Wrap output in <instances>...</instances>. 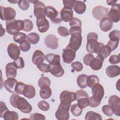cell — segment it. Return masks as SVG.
<instances>
[{"label": "cell", "instance_id": "18", "mask_svg": "<svg viewBox=\"0 0 120 120\" xmlns=\"http://www.w3.org/2000/svg\"><path fill=\"white\" fill-rule=\"evenodd\" d=\"M45 60V56L44 53L40 50H36L33 54L32 61L36 65H38L43 63Z\"/></svg>", "mask_w": 120, "mask_h": 120}, {"label": "cell", "instance_id": "55", "mask_svg": "<svg viewBox=\"0 0 120 120\" xmlns=\"http://www.w3.org/2000/svg\"><path fill=\"white\" fill-rule=\"evenodd\" d=\"M58 32L62 37H67L69 35L68 29L63 26H60L58 28Z\"/></svg>", "mask_w": 120, "mask_h": 120}, {"label": "cell", "instance_id": "32", "mask_svg": "<svg viewBox=\"0 0 120 120\" xmlns=\"http://www.w3.org/2000/svg\"><path fill=\"white\" fill-rule=\"evenodd\" d=\"M3 118L5 120H17L18 119V115L16 112L10 111L8 110L4 113Z\"/></svg>", "mask_w": 120, "mask_h": 120}, {"label": "cell", "instance_id": "51", "mask_svg": "<svg viewBox=\"0 0 120 120\" xmlns=\"http://www.w3.org/2000/svg\"><path fill=\"white\" fill-rule=\"evenodd\" d=\"M89 104V105L91 107H96L99 106L101 102L98 101L97 99H96L93 96L90 97L88 98Z\"/></svg>", "mask_w": 120, "mask_h": 120}, {"label": "cell", "instance_id": "14", "mask_svg": "<svg viewBox=\"0 0 120 120\" xmlns=\"http://www.w3.org/2000/svg\"><path fill=\"white\" fill-rule=\"evenodd\" d=\"M104 93V89L101 84L97 83L92 87V96L98 101H101Z\"/></svg>", "mask_w": 120, "mask_h": 120}, {"label": "cell", "instance_id": "54", "mask_svg": "<svg viewBox=\"0 0 120 120\" xmlns=\"http://www.w3.org/2000/svg\"><path fill=\"white\" fill-rule=\"evenodd\" d=\"M71 67L77 72L81 71L83 68L82 64L79 61H75L71 64Z\"/></svg>", "mask_w": 120, "mask_h": 120}, {"label": "cell", "instance_id": "5", "mask_svg": "<svg viewBox=\"0 0 120 120\" xmlns=\"http://www.w3.org/2000/svg\"><path fill=\"white\" fill-rule=\"evenodd\" d=\"M71 105L60 103L55 112V117L58 120H68L69 118V110Z\"/></svg>", "mask_w": 120, "mask_h": 120}, {"label": "cell", "instance_id": "49", "mask_svg": "<svg viewBox=\"0 0 120 120\" xmlns=\"http://www.w3.org/2000/svg\"><path fill=\"white\" fill-rule=\"evenodd\" d=\"M13 62L17 68H22L24 67V62L22 58L21 57H19L18 58L14 60Z\"/></svg>", "mask_w": 120, "mask_h": 120}, {"label": "cell", "instance_id": "38", "mask_svg": "<svg viewBox=\"0 0 120 120\" xmlns=\"http://www.w3.org/2000/svg\"><path fill=\"white\" fill-rule=\"evenodd\" d=\"M38 85L40 88L43 86H50L51 85V81L50 79L46 76L40 77L38 81Z\"/></svg>", "mask_w": 120, "mask_h": 120}, {"label": "cell", "instance_id": "2", "mask_svg": "<svg viewBox=\"0 0 120 120\" xmlns=\"http://www.w3.org/2000/svg\"><path fill=\"white\" fill-rule=\"evenodd\" d=\"M69 34L71 35V38L68 46L76 52L80 48L82 44L81 28L72 27L69 30Z\"/></svg>", "mask_w": 120, "mask_h": 120}, {"label": "cell", "instance_id": "11", "mask_svg": "<svg viewBox=\"0 0 120 120\" xmlns=\"http://www.w3.org/2000/svg\"><path fill=\"white\" fill-rule=\"evenodd\" d=\"M108 10V8L103 6H96L92 10V15L95 19L101 20L107 15Z\"/></svg>", "mask_w": 120, "mask_h": 120}, {"label": "cell", "instance_id": "39", "mask_svg": "<svg viewBox=\"0 0 120 120\" xmlns=\"http://www.w3.org/2000/svg\"><path fill=\"white\" fill-rule=\"evenodd\" d=\"M110 40L119 41L120 38V31L119 30H114L111 31L109 34Z\"/></svg>", "mask_w": 120, "mask_h": 120}, {"label": "cell", "instance_id": "34", "mask_svg": "<svg viewBox=\"0 0 120 120\" xmlns=\"http://www.w3.org/2000/svg\"><path fill=\"white\" fill-rule=\"evenodd\" d=\"M99 79L98 76L95 75H90L88 76L87 79V86L89 88H92L95 84L99 83Z\"/></svg>", "mask_w": 120, "mask_h": 120}, {"label": "cell", "instance_id": "3", "mask_svg": "<svg viewBox=\"0 0 120 120\" xmlns=\"http://www.w3.org/2000/svg\"><path fill=\"white\" fill-rule=\"evenodd\" d=\"M98 39V35L95 32H90L87 35L86 47L87 51L90 53H96L99 45Z\"/></svg>", "mask_w": 120, "mask_h": 120}, {"label": "cell", "instance_id": "20", "mask_svg": "<svg viewBox=\"0 0 120 120\" xmlns=\"http://www.w3.org/2000/svg\"><path fill=\"white\" fill-rule=\"evenodd\" d=\"M113 26V22L108 17H104L100 20L99 27L101 30L104 32H107L111 30Z\"/></svg>", "mask_w": 120, "mask_h": 120}, {"label": "cell", "instance_id": "6", "mask_svg": "<svg viewBox=\"0 0 120 120\" xmlns=\"http://www.w3.org/2000/svg\"><path fill=\"white\" fill-rule=\"evenodd\" d=\"M45 15L54 23L59 24L61 22L62 20L59 16L58 11L52 6H47L45 9Z\"/></svg>", "mask_w": 120, "mask_h": 120}, {"label": "cell", "instance_id": "4", "mask_svg": "<svg viewBox=\"0 0 120 120\" xmlns=\"http://www.w3.org/2000/svg\"><path fill=\"white\" fill-rule=\"evenodd\" d=\"M6 25L7 32L10 35H15L19 32V31L23 30L24 22L22 20L14 19L10 21H6Z\"/></svg>", "mask_w": 120, "mask_h": 120}, {"label": "cell", "instance_id": "57", "mask_svg": "<svg viewBox=\"0 0 120 120\" xmlns=\"http://www.w3.org/2000/svg\"><path fill=\"white\" fill-rule=\"evenodd\" d=\"M94 58V57L92 54L91 53L87 54L83 57V62L85 65L87 66H90L91 60Z\"/></svg>", "mask_w": 120, "mask_h": 120}, {"label": "cell", "instance_id": "35", "mask_svg": "<svg viewBox=\"0 0 120 120\" xmlns=\"http://www.w3.org/2000/svg\"><path fill=\"white\" fill-rule=\"evenodd\" d=\"M27 39L28 41L32 44H37L39 41L40 37L38 34L35 32H31L27 36Z\"/></svg>", "mask_w": 120, "mask_h": 120}, {"label": "cell", "instance_id": "33", "mask_svg": "<svg viewBox=\"0 0 120 120\" xmlns=\"http://www.w3.org/2000/svg\"><path fill=\"white\" fill-rule=\"evenodd\" d=\"M85 119L86 120H102V118L100 114L96 113L93 111H90L88 112L85 116Z\"/></svg>", "mask_w": 120, "mask_h": 120}, {"label": "cell", "instance_id": "61", "mask_svg": "<svg viewBox=\"0 0 120 120\" xmlns=\"http://www.w3.org/2000/svg\"><path fill=\"white\" fill-rule=\"evenodd\" d=\"M9 2H11V3H12L13 4H15V3H17V2H18L19 1H15V0H13V1H8Z\"/></svg>", "mask_w": 120, "mask_h": 120}, {"label": "cell", "instance_id": "48", "mask_svg": "<svg viewBox=\"0 0 120 120\" xmlns=\"http://www.w3.org/2000/svg\"><path fill=\"white\" fill-rule=\"evenodd\" d=\"M31 45L30 43L27 40H25L23 42L20 44V48L22 52H27L30 48Z\"/></svg>", "mask_w": 120, "mask_h": 120}, {"label": "cell", "instance_id": "43", "mask_svg": "<svg viewBox=\"0 0 120 120\" xmlns=\"http://www.w3.org/2000/svg\"><path fill=\"white\" fill-rule=\"evenodd\" d=\"M102 111L107 116L111 117L113 115V111L110 105H105L102 107Z\"/></svg>", "mask_w": 120, "mask_h": 120}, {"label": "cell", "instance_id": "8", "mask_svg": "<svg viewBox=\"0 0 120 120\" xmlns=\"http://www.w3.org/2000/svg\"><path fill=\"white\" fill-rule=\"evenodd\" d=\"M120 5L119 3L115 4L112 6L110 10L107 13L108 18L112 22H117L120 19Z\"/></svg>", "mask_w": 120, "mask_h": 120}, {"label": "cell", "instance_id": "15", "mask_svg": "<svg viewBox=\"0 0 120 120\" xmlns=\"http://www.w3.org/2000/svg\"><path fill=\"white\" fill-rule=\"evenodd\" d=\"M58 39L53 34L47 35L45 39V44L47 47L56 50L58 47Z\"/></svg>", "mask_w": 120, "mask_h": 120}, {"label": "cell", "instance_id": "7", "mask_svg": "<svg viewBox=\"0 0 120 120\" xmlns=\"http://www.w3.org/2000/svg\"><path fill=\"white\" fill-rule=\"evenodd\" d=\"M0 18L2 20L10 21L14 20L15 17V10L11 7H0Z\"/></svg>", "mask_w": 120, "mask_h": 120}, {"label": "cell", "instance_id": "26", "mask_svg": "<svg viewBox=\"0 0 120 120\" xmlns=\"http://www.w3.org/2000/svg\"><path fill=\"white\" fill-rule=\"evenodd\" d=\"M45 59L52 66L60 64V56L58 54L49 53L45 56Z\"/></svg>", "mask_w": 120, "mask_h": 120}, {"label": "cell", "instance_id": "9", "mask_svg": "<svg viewBox=\"0 0 120 120\" xmlns=\"http://www.w3.org/2000/svg\"><path fill=\"white\" fill-rule=\"evenodd\" d=\"M109 105L111 106L113 112L116 116L120 115V98L116 95L111 96L108 100Z\"/></svg>", "mask_w": 120, "mask_h": 120}, {"label": "cell", "instance_id": "22", "mask_svg": "<svg viewBox=\"0 0 120 120\" xmlns=\"http://www.w3.org/2000/svg\"><path fill=\"white\" fill-rule=\"evenodd\" d=\"M104 59L98 55V56L94 58L91 61L90 63V67L93 70H98L100 69L103 66V63Z\"/></svg>", "mask_w": 120, "mask_h": 120}, {"label": "cell", "instance_id": "59", "mask_svg": "<svg viewBox=\"0 0 120 120\" xmlns=\"http://www.w3.org/2000/svg\"><path fill=\"white\" fill-rule=\"evenodd\" d=\"M8 110V107H7L6 104L2 102H0V116L1 118H3V116L4 113Z\"/></svg>", "mask_w": 120, "mask_h": 120}, {"label": "cell", "instance_id": "60", "mask_svg": "<svg viewBox=\"0 0 120 120\" xmlns=\"http://www.w3.org/2000/svg\"><path fill=\"white\" fill-rule=\"evenodd\" d=\"M117 1V0H109V1H106V2L107 3V5L113 6L116 4Z\"/></svg>", "mask_w": 120, "mask_h": 120}, {"label": "cell", "instance_id": "53", "mask_svg": "<svg viewBox=\"0 0 120 120\" xmlns=\"http://www.w3.org/2000/svg\"><path fill=\"white\" fill-rule=\"evenodd\" d=\"M29 119L30 120H45V116L40 113H35L30 114Z\"/></svg>", "mask_w": 120, "mask_h": 120}, {"label": "cell", "instance_id": "52", "mask_svg": "<svg viewBox=\"0 0 120 120\" xmlns=\"http://www.w3.org/2000/svg\"><path fill=\"white\" fill-rule=\"evenodd\" d=\"M69 25L72 27H79L81 28L82 22L77 18L74 17L69 22Z\"/></svg>", "mask_w": 120, "mask_h": 120}, {"label": "cell", "instance_id": "24", "mask_svg": "<svg viewBox=\"0 0 120 120\" xmlns=\"http://www.w3.org/2000/svg\"><path fill=\"white\" fill-rule=\"evenodd\" d=\"M111 53V51L107 46L105 45L103 43L99 42V46L96 52L98 55L102 57L105 59L109 56Z\"/></svg>", "mask_w": 120, "mask_h": 120}, {"label": "cell", "instance_id": "28", "mask_svg": "<svg viewBox=\"0 0 120 120\" xmlns=\"http://www.w3.org/2000/svg\"><path fill=\"white\" fill-rule=\"evenodd\" d=\"M50 73L52 75L57 77H60L63 76L64 74V70L62 68L60 64L52 66L51 67Z\"/></svg>", "mask_w": 120, "mask_h": 120}, {"label": "cell", "instance_id": "37", "mask_svg": "<svg viewBox=\"0 0 120 120\" xmlns=\"http://www.w3.org/2000/svg\"><path fill=\"white\" fill-rule=\"evenodd\" d=\"M82 108H80L77 104H74L72 105L70 107V111L72 114L75 116H80L82 112Z\"/></svg>", "mask_w": 120, "mask_h": 120}, {"label": "cell", "instance_id": "27", "mask_svg": "<svg viewBox=\"0 0 120 120\" xmlns=\"http://www.w3.org/2000/svg\"><path fill=\"white\" fill-rule=\"evenodd\" d=\"M23 95L28 98H33L36 95V90L34 86L31 85L26 84L24 88Z\"/></svg>", "mask_w": 120, "mask_h": 120}, {"label": "cell", "instance_id": "1", "mask_svg": "<svg viewBox=\"0 0 120 120\" xmlns=\"http://www.w3.org/2000/svg\"><path fill=\"white\" fill-rule=\"evenodd\" d=\"M10 102L13 107L18 109L23 113H29L32 111V107L30 104L24 98L17 94H13L11 95Z\"/></svg>", "mask_w": 120, "mask_h": 120}, {"label": "cell", "instance_id": "13", "mask_svg": "<svg viewBox=\"0 0 120 120\" xmlns=\"http://www.w3.org/2000/svg\"><path fill=\"white\" fill-rule=\"evenodd\" d=\"M46 7L44 4L38 0L34 4V14L37 18L45 17V9Z\"/></svg>", "mask_w": 120, "mask_h": 120}, {"label": "cell", "instance_id": "10", "mask_svg": "<svg viewBox=\"0 0 120 120\" xmlns=\"http://www.w3.org/2000/svg\"><path fill=\"white\" fill-rule=\"evenodd\" d=\"M60 103L63 104L71 105V103L76 99L75 93L67 90L63 91L60 94Z\"/></svg>", "mask_w": 120, "mask_h": 120}, {"label": "cell", "instance_id": "12", "mask_svg": "<svg viewBox=\"0 0 120 120\" xmlns=\"http://www.w3.org/2000/svg\"><path fill=\"white\" fill-rule=\"evenodd\" d=\"M75 51L67 46L63 50L62 58L63 61L66 63H71L75 58Z\"/></svg>", "mask_w": 120, "mask_h": 120}, {"label": "cell", "instance_id": "46", "mask_svg": "<svg viewBox=\"0 0 120 120\" xmlns=\"http://www.w3.org/2000/svg\"><path fill=\"white\" fill-rule=\"evenodd\" d=\"M18 5L19 7L22 10H26L29 8V1L28 0H19L18 2Z\"/></svg>", "mask_w": 120, "mask_h": 120}, {"label": "cell", "instance_id": "58", "mask_svg": "<svg viewBox=\"0 0 120 120\" xmlns=\"http://www.w3.org/2000/svg\"><path fill=\"white\" fill-rule=\"evenodd\" d=\"M120 59L119 55H112L110 56L109 59V62L112 65L119 63L120 62Z\"/></svg>", "mask_w": 120, "mask_h": 120}, {"label": "cell", "instance_id": "29", "mask_svg": "<svg viewBox=\"0 0 120 120\" xmlns=\"http://www.w3.org/2000/svg\"><path fill=\"white\" fill-rule=\"evenodd\" d=\"M74 10L78 14H82L84 13L86 9V6L84 2L76 0L74 6Z\"/></svg>", "mask_w": 120, "mask_h": 120}, {"label": "cell", "instance_id": "40", "mask_svg": "<svg viewBox=\"0 0 120 120\" xmlns=\"http://www.w3.org/2000/svg\"><path fill=\"white\" fill-rule=\"evenodd\" d=\"M24 27L23 30L28 32L31 30L33 27V24L32 22L29 19H25L23 20Z\"/></svg>", "mask_w": 120, "mask_h": 120}, {"label": "cell", "instance_id": "56", "mask_svg": "<svg viewBox=\"0 0 120 120\" xmlns=\"http://www.w3.org/2000/svg\"><path fill=\"white\" fill-rule=\"evenodd\" d=\"M75 1L76 0H63V5L64 6V8L72 9V8H74Z\"/></svg>", "mask_w": 120, "mask_h": 120}, {"label": "cell", "instance_id": "47", "mask_svg": "<svg viewBox=\"0 0 120 120\" xmlns=\"http://www.w3.org/2000/svg\"><path fill=\"white\" fill-rule=\"evenodd\" d=\"M76 94V99L75 100H78L79 99L83 98H89V95L88 93L84 90H80L76 91L75 92Z\"/></svg>", "mask_w": 120, "mask_h": 120}, {"label": "cell", "instance_id": "17", "mask_svg": "<svg viewBox=\"0 0 120 120\" xmlns=\"http://www.w3.org/2000/svg\"><path fill=\"white\" fill-rule=\"evenodd\" d=\"M36 24L39 31L41 33L46 32L49 28V23L45 17L37 18Z\"/></svg>", "mask_w": 120, "mask_h": 120}, {"label": "cell", "instance_id": "21", "mask_svg": "<svg viewBox=\"0 0 120 120\" xmlns=\"http://www.w3.org/2000/svg\"><path fill=\"white\" fill-rule=\"evenodd\" d=\"M60 14L62 21L65 22H70L73 18V11L71 9L63 8Z\"/></svg>", "mask_w": 120, "mask_h": 120}, {"label": "cell", "instance_id": "30", "mask_svg": "<svg viewBox=\"0 0 120 120\" xmlns=\"http://www.w3.org/2000/svg\"><path fill=\"white\" fill-rule=\"evenodd\" d=\"M39 95L43 99H48L52 95V90L49 86H43L40 88Z\"/></svg>", "mask_w": 120, "mask_h": 120}, {"label": "cell", "instance_id": "23", "mask_svg": "<svg viewBox=\"0 0 120 120\" xmlns=\"http://www.w3.org/2000/svg\"><path fill=\"white\" fill-rule=\"evenodd\" d=\"M17 82L14 78H9L4 82V86L7 91L13 93L15 92V87Z\"/></svg>", "mask_w": 120, "mask_h": 120}, {"label": "cell", "instance_id": "41", "mask_svg": "<svg viewBox=\"0 0 120 120\" xmlns=\"http://www.w3.org/2000/svg\"><path fill=\"white\" fill-rule=\"evenodd\" d=\"M26 84L22 82H17L15 87V92L18 94H23Z\"/></svg>", "mask_w": 120, "mask_h": 120}, {"label": "cell", "instance_id": "36", "mask_svg": "<svg viewBox=\"0 0 120 120\" xmlns=\"http://www.w3.org/2000/svg\"><path fill=\"white\" fill-rule=\"evenodd\" d=\"M27 38V35L22 32H18L14 35L13 39L14 40L18 43H21L24 41L26 40Z\"/></svg>", "mask_w": 120, "mask_h": 120}, {"label": "cell", "instance_id": "31", "mask_svg": "<svg viewBox=\"0 0 120 120\" xmlns=\"http://www.w3.org/2000/svg\"><path fill=\"white\" fill-rule=\"evenodd\" d=\"M88 75L84 74L79 75L77 78V83L78 86L81 89L86 88L87 86V79Z\"/></svg>", "mask_w": 120, "mask_h": 120}, {"label": "cell", "instance_id": "45", "mask_svg": "<svg viewBox=\"0 0 120 120\" xmlns=\"http://www.w3.org/2000/svg\"><path fill=\"white\" fill-rule=\"evenodd\" d=\"M38 105V108L43 111H47L50 108V105L49 103L45 100H41L39 101Z\"/></svg>", "mask_w": 120, "mask_h": 120}, {"label": "cell", "instance_id": "19", "mask_svg": "<svg viewBox=\"0 0 120 120\" xmlns=\"http://www.w3.org/2000/svg\"><path fill=\"white\" fill-rule=\"evenodd\" d=\"M17 68L14 62L8 63L6 66V74L7 78H15L17 74Z\"/></svg>", "mask_w": 120, "mask_h": 120}, {"label": "cell", "instance_id": "42", "mask_svg": "<svg viewBox=\"0 0 120 120\" xmlns=\"http://www.w3.org/2000/svg\"><path fill=\"white\" fill-rule=\"evenodd\" d=\"M89 101L88 98H83L79 99L77 100V105L81 108L83 109L89 105Z\"/></svg>", "mask_w": 120, "mask_h": 120}, {"label": "cell", "instance_id": "16", "mask_svg": "<svg viewBox=\"0 0 120 120\" xmlns=\"http://www.w3.org/2000/svg\"><path fill=\"white\" fill-rule=\"evenodd\" d=\"M7 51L9 57L13 60L18 58L20 54V49L19 46L13 43L9 44L7 48Z\"/></svg>", "mask_w": 120, "mask_h": 120}, {"label": "cell", "instance_id": "25", "mask_svg": "<svg viewBox=\"0 0 120 120\" xmlns=\"http://www.w3.org/2000/svg\"><path fill=\"white\" fill-rule=\"evenodd\" d=\"M106 74L110 78H113L120 74V68L117 65H110L106 69Z\"/></svg>", "mask_w": 120, "mask_h": 120}, {"label": "cell", "instance_id": "50", "mask_svg": "<svg viewBox=\"0 0 120 120\" xmlns=\"http://www.w3.org/2000/svg\"><path fill=\"white\" fill-rule=\"evenodd\" d=\"M119 41H113L110 40L108 42L107 45H106L111 50V52L115 50L118 47L119 45Z\"/></svg>", "mask_w": 120, "mask_h": 120}, {"label": "cell", "instance_id": "44", "mask_svg": "<svg viewBox=\"0 0 120 120\" xmlns=\"http://www.w3.org/2000/svg\"><path fill=\"white\" fill-rule=\"evenodd\" d=\"M37 68L40 71L44 73H48L50 72L51 69V67L50 65L45 63H42L40 65H37Z\"/></svg>", "mask_w": 120, "mask_h": 120}]
</instances>
